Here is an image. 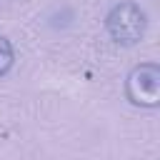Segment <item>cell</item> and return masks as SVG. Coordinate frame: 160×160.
<instances>
[{"label": "cell", "mask_w": 160, "mask_h": 160, "mask_svg": "<svg viewBox=\"0 0 160 160\" xmlns=\"http://www.w3.org/2000/svg\"><path fill=\"white\" fill-rule=\"evenodd\" d=\"M105 28H108V35L118 45H135L145 35L148 15L135 2H118L105 15Z\"/></svg>", "instance_id": "obj_1"}, {"label": "cell", "mask_w": 160, "mask_h": 160, "mask_svg": "<svg viewBox=\"0 0 160 160\" xmlns=\"http://www.w3.org/2000/svg\"><path fill=\"white\" fill-rule=\"evenodd\" d=\"M125 98L138 108H158L160 102V65L140 62L125 78Z\"/></svg>", "instance_id": "obj_2"}, {"label": "cell", "mask_w": 160, "mask_h": 160, "mask_svg": "<svg viewBox=\"0 0 160 160\" xmlns=\"http://www.w3.org/2000/svg\"><path fill=\"white\" fill-rule=\"evenodd\" d=\"M12 62H15V50H12V42H10L5 35H0V78H5V75L10 72Z\"/></svg>", "instance_id": "obj_3"}]
</instances>
